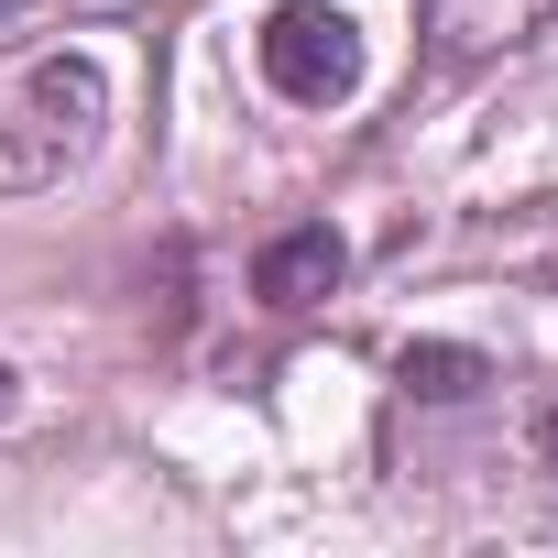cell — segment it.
<instances>
[{
    "mask_svg": "<svg viewBox=\"0 0 558 558\" xmlns=\"http://www.w3.org/2000/svg\"><path fill=\"white\" fill-rule=\"evenodd\" d=\"M547 274H558V252H547Z\"/></svg>",
    "mask_w": 558,
    "mask_h": 558,
    "instance_id": "obj_9",
    "label": "cell"
},
{
    "mask_svg": "<svg viewBox=\"0 0 558 558\" xmlns=\"http://www.w3.org/2000/svg\"><path fill=\"white\" fill-rule=\"evenodd\" d=\"M351 274V252H340V230L329 219H307V230H274L263 241V263H252V296L263 307H318L329 286Z\"/></svg>",
    "mask_w": 558,
    "mask_h": 558,
    "instance_id": "obj_4",
    "label": "cell"
},
{
    "mask_svg": "<svg viewBox=\"0 0 558 558\" xmlns=\"http://www.w3.org/2000/svg\"><path fill=\"white\" fill-rule=\"evenodd\" d=\"M547 12H558V0H416V23H427V56H438V66H482V56L525 45Z\"/></svg>",
    "mask_w": 558,
    "mask_h": 558,
    "instance_id": "obj_3",
    "label": "cell"
},
{
    "mask_svg": "<svg viewBox=\"0 0 558 558\" xmlns=\"http://www.w3.org/2000/svg\"><path fill=\"white\" fill-rule=\"evenodd\" d=\"M536 449H547V471H558V405H547V427H536Z\"/></svg>",
    "mask_w": 558,
    "mask_h": 558,
    "instance_id": "obj_6",
    "label": "cell"
},
{
    "mask_svg": "<svg viewBox=\"0 0 558 558\" xmlns=\"http://www.w3.org/2000/svg\"><path fill=\"white\" fill-rule=\"evenodd\" d=\"M12 12H34V0H0V23H12Z\"/></svg>",
    "mask_w": 558,
    "mask_h": 558,
    "instance_id": "obj_8",
    "label": "cell"
},
{
    "mask_svg": "<svg viewBox=\"0 0 558 558\" xmlns=\"http://www.w3.org/2000/svg\"><path fill=\"white\" fill-rule=\"evenodd\" d=\"M0 416H12V362H0Z\"/></svg>",
    "mask_w": 558,
    "mask_h": 558,
    "instance_id": "obj_7",
    "label": "cell"
},
{
    "mask_svg": "<svg viewBox=\"0 0 558 558\" xmlns=\"http://www.w3.org/2000/svg\"><path fill=\"white\" fill-rule=\"evenodd\" d=\"M252 56H263V77L286 88L296 110H340V99L362 88V34L329 12V0H286V12L263 23Z\"/></svg>",
    "mask_w": 558,
    "mask_h": 558,
    "instance_id": "obj_2",
    "label": "cell"
},
{
    "mask_svg": "<svg viewBox=\"0 0 558 558\" xmlns=\"http://www.w3.org/2000/svg\"><path fill=\"white\" fill-rule=\"evenodd\" d=\"M482 351H405V395H471Z\"/></svg>",
    "mask_w": 558,
    "mask_h": 558,
    "instance_id": "obj_5",
    "label": "cell"
},
{
    "mask_svg": "<svg viewBox=\"0 0 558 558\" xmlns=\"http://www.w3.org/2000/svg\"><path fill=\"white\" fill-rule=\"evenodd\" d=\"M99 132H110V66L99 56H45L12 88V110H0V197L66 186L99 154Z\"/></svg>",
    "mask_w": 558,
    "mask_h": 558,
    "instance_id": "obj_1",
    "label": "cell"
}]
</instances>
